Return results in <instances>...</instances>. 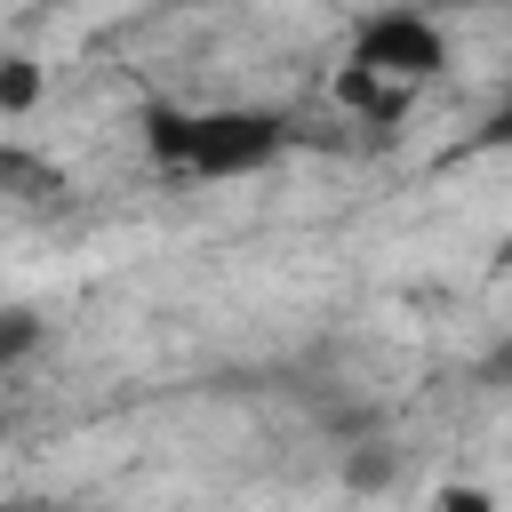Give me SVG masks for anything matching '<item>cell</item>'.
<instances>
[{
    "mask_svg": "<svg viewBox=\"0 0 512 512\" xmlns=\"http://www.w3.org/2000/svg\"><path fill=\"white\" fill-rule=\"evenodd\" d=\"M504 144H512V88H504V96L480 112V128H472V152H504Z\"/></svg>",
    "mask_w": 512,
    "mask_h": 512,
    "instance_id": "cell-7",
    "label": "cell"
},
{
    "mask_svg": "<svg viewBox=\"0 0 512 512\" xmlns=\"http://www.w3.org/2000/svg\"><path fill=\"white\" fill-rule=\"evenodd\" d=\"M32 352H40V312H32V304H8V312H0V368L16 376Z\"/></svg>",
    "mask_w": 512,
    "mask_h": 512,
    "instance_id": "cell-5",
    "label": "cell"
},
{
    "mask_svg": "<svg viewBox=\"0 0 512 512\" xmlns=\"http://www.w3.org/2000/svg\"><path fill=\"white\" fill-rule=\"evenodd\" d=\"M432 512H496V496H488V488H472V480H448V488L432 496Z\"/></svg>",
    "mask_w": 512,
    "mask_h": 512,
    "instance_id": "cell-8",
    "label": "cell"
},
{
    "mask_svg": "<svg viewBox=\"0 0 512 512\" xmlns=\"http://www.w3.org/2000/svg\"><path fill=\"white\" fill-rule=\"evenodd\" d=\"M392 480H400V456H392L384 440H352V448H344V488H352V496H384Z\"/></svg>",
    "mask_w": 512,
    "mask_h": 512,
    "instance_id": "cell-4",
    "label": "cell"
},
{
    "mask_svg": "<svg viewBox=\"0 0 512 512\" xmlns=\"http://www.w3.org/2000/svg\"><path fill=\"white\" fill-rule=\"evenodd\" d=\"M144 160L192 184H232L264 176L288 152V120L256 104H144Z\"/></svg>",
    "mask_w": 512,
    "mask_h": 512,
    "instance_id": "cell-1",
    "label": "cell"
},
{
    "mask_svg": "<svg viewBox=\"0 0 512 512\" xmlns=\"http://www.w3.org/2000/svg\"><path fill=\"white\" fill-rule=\"evenodd\" d=\"M8 512H64V504H8Z\"/></svg>",
    "mask_w": 512,
    "mask_h": 512,
    "instance_id": "cell-10",
    "label": "cell"
},
{
    "mask_svg": "<svg viewBox=\"0 0 512 512\" xmlns=\"http://www.w3.org/2000/svg\"><path fill=\"white\" fill-rule=\"evenodd\" d=\"M448 8H512V0H448Z\"/></svg>",
    "mask_w": 512,
    "mask_h": 512,
    "instance_id": "cell-9",
    "label": "cell"
},
{
    "mask_svg": "<svg viewBox=\"0 0 512 512\" xmlns=\"http://www.w3.org/2000/svg\"><path fill=\"white\" fill-rule=\"evenodd\" d=\"M336 104H344L352 120H368V128H392V120H408L416 88H400V80H384V72H368V64H344V72H336Z\"/></svg>",
    "mask_w": 512,
    "mask_h": 512,
    "instance_id": "cell-3",
    "label": "cell"
},
{
    "mask_svg": "<svg viewBox=\"0 0 512 512\" xmlns=\"http://www.w3.org/2000/svg\"><path fill=\"white\" fill-rule=\"evenodd\" d=\"M344 64H368V72H384L400 88H424L448 64V32H440L432 8H376V16L352 24V56Z\"/></svg>",
    "mask_w": 512,
    "mask_h": 512,
    "instance_id": "cell-2",
    "label": "cell"
},
{
    "mask_svg": "<svg viewBox=\"0 0 512 512\" xmlns=\"http://www.w3.org/2000/svg\"><path fill=\"white\" fill-rule=\"evenodd\" d=\"M32 104H40V64H32V56H8V64H0V112L24 120Z\"/></svg>",
    "mask_w": 512,
    "mask_h": 512,
    "instance_id": "cell-6",
    "label": "cell"
}]
</instances>
